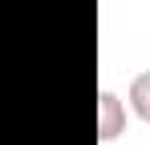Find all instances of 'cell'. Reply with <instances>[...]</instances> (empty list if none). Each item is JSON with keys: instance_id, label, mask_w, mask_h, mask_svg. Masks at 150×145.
Here are the masks:
<instances>
[{"instance_id": "6da1fadb", "label": "cell", "mask_w": 150, "mask_h": 145, "mask_svg": "<svg viewBox=\"0 0 150 145\" xmlns=\"http://www.w3.org/2000/svg\"><path fill=\"white\" fill-rule=\"evenodd\" d=\"M126 133V101L114 89H101L98 93V141L110 145Z\"/></svg>"}, {"instance_id": "7a4b0ae2", "label": "cell", "mask_w": 150, "mask_h": 145, "mask_svg": "<svg viewBox=\"0 0 150 145\" xmlns=\"http://www.w3.org/2000/svg\"><path fill=\"white\" fill-rule=\"evenodd\" d=\"M126 97H130L134 117L150 125V69H146V72H138V77L130 81V93H126Z\"/></svg>"}]
</instances>
